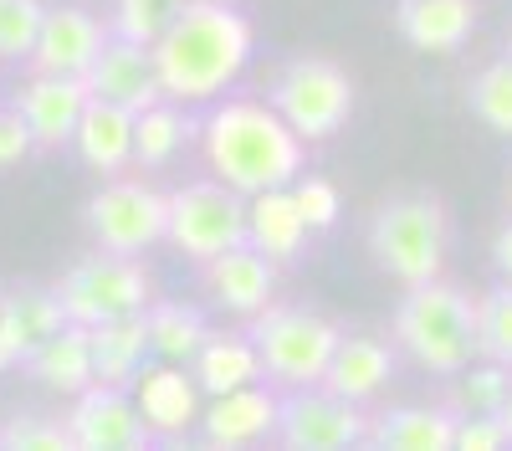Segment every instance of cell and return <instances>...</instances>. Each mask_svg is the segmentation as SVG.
<instances>
[{
    "instance_id": "cell-3",
    "label": "cell",
    "mask_w": 512,
    "mask_h": 451,
    "mask_svg": "<svg viewBox=\"0 0 512 451\" xmlns=\"http://www.w3.org/2000/svg\"><path fill=\"white\" fill-rule=\"evenodd\" d=\"M364 241L374 267L390 282L400 287L436 282L451 252V211L436 190H395L374 205Z\"/></svg>"
},
{
    "instance_id": "cell-31",
    "label": "cell",
    "mask_w": 512,
    "mask_h": 451,
    "mask_svg": "<svg viewBox=\"0 0 512 451\" xmlns=\"http://www.w3.org/2000/svg\"><path fill=\"white\" fill-rule=\"evenodd\" d=\"M477 359H497L512 369V282L477 298Z\"/></svg>"
},
{
    "instance_id": "cell-41",
    "label": "cell",
    "mask_w": 512,
    "mask_h": 451,
    "mask_svg": "<svg viewBox=\"0 0 512 451\" xmlns=\"http://www.w3.org/2000/svg\"><path fill=\"white\" fill-rule=\"evenodd\" d=\"M502 57H507V62H512V36H507V52H502Z\"/></svg>"
},
{
    "instance_id": "cell-5",
    "label": "cell",
    "mask_w": 512,
    "mask_h": 451,
    "mask_svg": "<svg viewBox=\"0 0 512 451\" xmlns=\"http://www.w3.org/2000/svg\"><path fill=\"white\" fill-rule=\"evenodd\" d=\"M246 334H251L256 354H262V375L277 390H308V385H323L344 328L323 313H308V308H272L267 303L251 318Z\"/></svg>"
},
{
    "instance_id": "cell-19",
    "label": "cell",
    "mask_w": 512,
    "mask_h": 451,
    "mask_svg": "<svg viewBox=\"0 0 512 451\" xmlns=\"http://www.w3.org/2000/svg\"><path fill=\"white\" fill-rule=\"evenodd\" d=\"M395 26L425 57H451L461 52L477 31V0H400Z\"/></svg>"
},
{
    "instance_id": "cell-7",
    "label": "cell",
    "mask_w": 512,
    "mask_h": 451,
    "mask_svg": "<svg viewBox=\"0 0 512 451\" xmlns=\"http://www.w3.org/2000/svg\"><path fill=\"white\" fill-rule=\"evenodd\" d=\"M57 298H62L72 323L93 328V323H108V318L144 313L154 303V277H149L144 257L93 252V257H82L77 267L62 272Z\"/></svg>"
},
{
    "instance_id": "cell-35",
    "label": "cell",
    "mask_w": 512,
    "mask_h": 451,
    "mask_svg": "<svg viewBox=\"0 0 512 451\" xmlns=\"http://www.w3.org/2000/svg\"><path fill=\"white\" fill-rule=\"evenodd\" d=\"M292 195H297V211H303V221H308L313 231H328V226L338 221V211H344L338 185L323 180V175H308V170L292 180Z\"/></svg>"
},
{
    "instance_id": "cell-18",
    "label": "cell",
    "mask_w": 512,
    "mask_h": 451,
    "mask_svg": "<svg viewBox=\"0 0 512 451\" xmlns=\"http://www.w3.org/2000/svg\"><path fill=\"white\" fill-rule=\"evenodd\" d=\"M308 236H313V226L303 221V211H297L292 185H272V190L246 195V241L256 246V252H267L277 267L303 257Z\"/></svg>"
},
{
    "instance_id": "cell-26",
    "label": "cell",
    "mask_w": 512,
    "mask_h": 451,
    "mask_svg": "<svg viewBox=\"0 0 512 451\" xmlns=\"http://www.w3.org/2000/svg\"><path fill=\"white\" fill-rule=\"evenodd\" d=\"M195 134L200 129H195V118L185 113V103L159 98V103H149L134 118V164H144V170H164V164H175L185 154V144Z\"/></svg>"
},
{
    "instance_id": "cell-11",
    "label": "cell",
    "mask_w": 512,
    "mask_h": 451,
    "mask_svg": "<svg viewBox=\"0 0 512 451\" xmlns=\"http://www.w3.org/2000/svg\"><path fill=\"white\" fill-rule=\"evenodd\" d=\"M67 436H72V451H144V446H154V431L144 426L134 395L123 385H103V380L72 395Z\"/></svg>"
},
{
    "instance_id": "cell-23",
    "label": "cell",
    "mask_w": 512,
    "mask_h": 451,
    "mask_svg": "<svg viewBox=\"0 0 512 451\" xmlns=\"http://www.w3.org/2000/svg\"><path fill=\"white\" fill-rule=\"evenodd\" d=\"M26 369L36 385H47L52 395H77L88 390L98 375H93V339L82 323H62L52 339H41L31 354H26Z\"/></svg>"
},
{
    "instance_id": "cell-42",
    "label": "cell",
    "mask_w": 512,
    "mask_h": 451,
    "mask_svg": "<svg viewBox=\"0 0 512 451\" xmlns=\"http://www.w3.org/2000/svg\"><path fill=\"white\" fill-rule=\"evenodd\" d=\"M226 6H236V0H226Z\"/></svg>"
},
{
    "instance_id": "cell-10",
    "label": "cell",
    "mask_w": 512,
    "mask_h": 451,
    "mask_svg": "<svg viewBox=\"0 0 512 451\" xmlns=\"http://www.w3.org/2000/svg\"><path fill=\"white\" fill-rule=\"evenodd\" d=\"M277 441L287 451H349V446H369V416H364V405L333 395L328 385L287 390L282 395Z\"/></svg>"
},
{
    "instance_id": "cell-29",
    "label": "cell",
    "mask_w": 512,
    "mask_h": 451,
    "mask_svg": "<svg viewBox=\"0 0 512 451\" xmlns=\"http://www.w3.org/2000/svg\"><path fill=\"white\" fill-rule=\"evenodd\" d=\"M456 385H451V410L456 416H472V410H502V400H507V385H512V369L507 364H497V359H472L466 369H456L451 375Z\"/></svg>"
},
{
    "instance_id": "cell-39",
    "label": "cell",
    "mask_w": 512,
    "mask_h": 451,
    "mask_svg": "<svg viewBox=\"0 0 512 451\" xmlns=\"http://www.w3.org/2000/svg\"><path fill=\"white\" fill-rule=\"evenodd\" d=\"M497 416H502V426H507V436H512V385H507V400H502Z\"/></svg>"
},
{
    "instance_id": "cell-20",
    "label": "cell",
    "mask_w": 512,
    "mask_h": 451,
    "mask_svg": "<svg viewBox=\"0 0 512 451\" xmlns=\"http://www.w3.org/2000/svg\"><path fill=\"white\" fill-rule=\"evenodd\" d=\"M134 118H139L134 108L93 98L88 113H82V123H77V134H72L77 159L88 164L93 175H103V180L123 175L128 164H134Z\"/></svg>"
},
{
    "instance_id": "cell-40",
    "label": "cell",
    "mask_w": 512,
    "mask_h": 451,
    "mask_svg": "<svg viewBox=\"0 0 512 451\" xmlns=\"http://www.w3.org/2000/svg\"><path fill=\"white\" fill-rule=\"evenodd\" d=\"M507 216H512V180H507Z\"/></svg>"
},
{
    "instance_id": "cell-12",
    "label": "cell",
    "mask_w": 512,
    "mask_h": 451,
    "mask_svg": "<svg viewBox=\"0 0 512 451\" xmlns=\"http://www.w3.org/2000/svg\"><path fill=\"white\" fill-rule=\"evenodd\" d=\"M88 103H93L88 77H67V72H36L11 98V108L26 118L36 149H67L82 113H88Z\"/></svg>"
},
{
    "instance_id": "cell-4",
    "label": "cell",
    "mask_w": 512,
    "mask_h": 451,
    "mask_svg": "<svg viewBox=\"0 0 512 451\" xmlns=\"http://www.w3.org/2000/svg\"><path fill=\"white\" fill-rule=\"evenodd\" d=\"M395 349L420 364L425 375H456L477 359V298L461 293L456 282H420L405 287V298L395 308Z\"/></svg>"
},
{
    "instance_id": "cell-30",
    "label": "cell",
    "mask_w": 512,
    "mask_h": 451,
    "mask_svg": "<svg viewBox=\"0 0 512 451\" xmlns=\"http://www.w3.org/2000/svg\"><path fill=\"white\" fill-rule=\"evenodd\" d=\"M466 103H472V113L487 123L492 134L512 139V62L507 57L487 62L472 77V88H466Z\"/></svg>"
},
{
    "instance_id": "cell-1",
    "label": "cell",
    "mask_w": 512,
    "mask_h": 451,
    "mask_svg": "<svg viewBox=\"0 0 512 451\" xmlns=\"http://www.w3.org/2000/svg\"><path fill=\"white\" fill-rule=\"evenodd\" d=\"M251 47H256V31L236 6H226V0H185V11L154 41L159 93L185 108L216 103L246 72Z\"/></svg>"
},
{
    "instance_id": "cell-14",
    "label": "cell",
    "mask_w": 512,
    "mask_h": 451,
    "mask_svg": "<svg viewBox=\"0 0 512 451\" xmlns=\"http://www.w3.org/2000/svg\"><path fill=\"white\" fill-rule=\"evenodd\" d=\"M277 421H282L277 385L256 380V385H241V390H226V395H210L205 410H200V436H205V446L241 451V446L277 436Z\"/></svg>"
},
{
    "instance_id": "cell-37",
    "label": "cell",
    "mask_w": 512,
    "mask_h": 451,
    "mask_svg": "<svg viewBox=\"0 0 512 451\" xmlns=\"http://www.w3.org/2000/svg\"><path fill=\"white\" fill-rule=\"evenodd\" d=\"M31 149H36V139H31V129H26V118H21L16 108H0V170L21 164Z\"/></svg>"
},
{
    "instance_id": "cell-16",
    "label": "cell",
    "mask_w": 512,
    "mask_h": 451,
    "mask_svg": "<svg viewBox=\"0 0 512 451\" xmlns=\"http://www.w3.org/2000/svg\"><path fill=\"white\" fill-rule=\"evenodd\" d=\"M205 293L221 313L256 318L277 293V262L267 252H256L251 241H241V246H231V252L205 262Z\"/></svg>"
},
{
    "instance_id": "cell-33",
    "label": "cell",
    "mask_w": 512,
    "mask_h": 451,
    "mask_svg": "<svg viewBox=\"0 0 512 451\" xmlns=\"http://www.w3.org/2000/svg\"><path fill=\"white\" fill-rule=\"evenodd\" d=\"M41 16H47L41 0H0V62H31Z\"/></svg>"
},
{
    "instance_id": "cell-32",
    "label": "cell",
    "mask_w": 512,
    "mask_h": 451,
    "mask_svg": "<svg viewBox=\"0 0 512 451\" xmlns=\"http://www.w3.org/2000/svg\"><path fill=\"white\" fill-rule=\"evenodd\" d=\"M180 11H185V0H113V21L108 26H113V36H128V41L154 47Z\"/></svg>"
},
{
    "instance_id": "cell-25",
    "label": "cell",
    "mask_w": 512,
    "mask_h": 451,
    "mask_svg": "<svg viewBox=\"0 0 512 451\" xmlns=\"http://www.w3.org/2000/svg\"><path fill=\"white\" fill-rule=\"evenodd\" d=\"M190 375H195V385L205 390V400L267 380V375H262V354H256L251 334H210V339L200 344V354L190 359Z\"/></svg>"
},
{
    "instance_id": "cell-17",
    "label": "cell",
    "mask_w": 512,
    "mask_h": 451,
    "mask_svg": "<svg viewBox=\"0 0 512 451\" xmlns=\"http://www.w3.org/2000/svg\"><path fill=\"white\" fill-rule=\"evenodd\" d=\"M88 93L118 108H134L144 113L149 103H159V67H154V47L144 41H128V36H108L98 62L88 67Z\"/></svg>"
},
{
    "instance_id": "cell-22",
    "label": "cell",
    "mask_w": 512,
    "mask_h": 451,
    "mask_svg": "<svg viewBox=\"0 0 512 451\" xmlns=\"http://www.w3.org/2000/svg\"><path fill=\"white\" fill-rule=\"evenodd\" d=\"M369 446L384 451H451L456 410L451 405H395L369 416Z\"/></svg>"
},
{
    "instance_id": "cell-21",
    "label": "cell",
    "mask_w": 512,
    "mask_h": 451,
    "mask_svg": "<svg viewBox=\"0 0 512 451\" xmlns=\"http://www.w3.org/2000/svg\"><path fill=\"white\" fill-rule=\"evenodd\" d=\"M390 375H395V344H384L374 334H344L338 349H333V364H328L323 385L333 395L354 400V405H369V400L384 395Z\"/></svg>"
},
{
    "instance_id": "cell-13",
    "label": "cell",
    "mask_w": 512,
    "mask_h": 451,
    "mask_svg": "<svg viewBox=\"0 0 512 451\" xmlns=\"http://www.w3.org/2000/svg\"><path fill=\"white\" fill-rule=\"evenodd\" d=\"M128 395H134L154 441H180L185 431L200 426V410H205V390L195 385L190 364H169V359L144 364L134 385H128Z\"/></svg>"
},
{
    "instance_id": "cell-15",
    "label": "cell",
    "mask_w": 512,
    "mask_h": 451,
    "mask_svg": "<svg viewBox=\"0 0 512 451\" xmlns=\"http://www.w3.org/2000/svg\"><path fill=\"white\" fill-rule=\"evenodd\" d=\"M108 36H113V26H103L88 6H47V16H41V36L31 47V72L88 77V67L98 62Z\"/></svg>"
},
{
    "instance_id": "cell-2",
    "label": "cell",
    "mask_w": 512,
    "mask_h": 451,
    "mask_svg": "<svg viewBox=\"0 0 512 451\" xmlns=\"http://www.w3.org/2000/svg\"><path fill=\"white\" fill-rule=\"evenodd\" d=\"M200 149L210 175L241 195L292 185L308 159V144L292 134V123L272 103L256 98H226V103L216 98L210 118L200 123Z\"/></svg>"
},
{
    "instance_id": "cell-36",
    "label": "cell",
    "mask_w": 512,
    "mask_h": 451,
    "mask_svg": "<svg viewBox=\"0 0 512 451\" xmlns=\"http://www.w3.org/2000/svg\"><path fill=\"white\" fill-rule=\"evenodd\" d=\"M512 436L502 426L497 410H472V416H456V446L451 451H507Z\"/></svg>"
},
{
    "instance_id": "cell-9",
    "label": "cell",
    "mask_w": 512,
    "mask_h": 451,
    "mask_svg": "<svg viewBox=\"0 0 512 451\" xmlns=\"http://www.w3.org/2000/svg\"><path fill=\"white\" fill-rule=\"evenodd\" d=\"M88 236L98 252H118V257H144L149 246L164 241L169 226V195L144 185V180H103V190L88 200Z\"/></svg>"
},
{
    "instance_id": "cell-6",
    "label": "cell",
    "mask_w": 512,
    "mask_h": 451,
    "mask_svg": "<svg viewBox=\"0 0 512 451\" xmlns=\"http://www.w3.org/2000/svg\"><path fill=\"white\" fill-rule=\"evenodd\" d=\"M354 77L328 62V57H292L272 77V108L292 123V134L303 144H328L333 134L349 129L354 118Z\"/></svg>"
},
{
    "instance_id": "cell-28",
    "label": "cell",
    "mask_w": 512,
    "mask_h": 451,
    "mask_svg": "<svg viewBox=\"0 0 512 451\" xmlns=\"http://www.w3.org/2000/svg\"><path fill=\"white\" fill-rule=\"evenodd\" d=\"M0 298H6L11 323L21 328L26 354H31L41 339H52L62 323H72L67 308H62V298H57V287H11V293H0Z\"/></svg>"
},
{
    "instance_id": "cell-8",
    "label": "cell",
    "mask_w": 512,
    "mask_h": 451,
    "mask_svg": "<svg viewBox=\"0 0 512 451\" xmlns=\"http://www.w3.org/2000/svg\"><path fill=\"white\" fill-rule=\"evenodd\" d=\"M164 241L175 246L180 257H190V262L205 267L210 257H221V252H231V246L246 241V195L231 190V185H221L216 175L169 190Z\"/></svg>"
},
{
    "instance_id": "cell-24",
    "label": "cell",
    "mask_w": 512,
    "mask_h": 451,
    "mask_svg": "<svg viewBox=\"0 0 512 451\" xmlns=\"http://www.w3.org/2000/svg\"><path fill=\"white\" fill-rule=\"evenodd\" d=\"M88 339H93V375H98L103 385H123V390H128L139 369L154 359V349H149V318H144V313L93 323Z\"/></svg>"
},
{
    "instance_id": "cell-27",
    "label": "cell",
    "mask_w": 512,
    "mask_h": 451,
    "mask_svg": "<svg viewBox=\"0 0 512 451\" xmlns=\"http://www.w3.org/2000/svg\"><path fill=\"white\" fill-rule=\"evenodd\" d=\"M144 318H149V349H154V359H169V364H190L200 354V344L210 339L205 313L190 308V303H149Z\"/></svg>"
},
{
    "instance_id": "cell-34",
    "label": "cell",
    "mask_w": 512,
    "mask_h": 451,
    "mask_svg": "<svg viewBox=\"0 0 512 451\" xmlns=\"http://www.w3.org/2000/svg\"><path fill=\"white\" fill-rule=\"evenodd\" d=\"M0 446H11V451H72V436H67V421H52V416H11L0 426Z\"/></svg>"
},
{
    "instance_id": "cell-38",
    "label": "cell",
    "mask_w": 512,
    "mask_h": 451,
    "mask_svg": "<svg viewBox=\"0 0 512 451\" xmlns=\"http://www.w3.org/2000/svg\"><path fill=\"white\" fill-rule=\"evenodd\" d=\"M492 267H497L502 282H512V216H507V226H502L497 241H492Z\"/></svg>"
}]
</instances>
